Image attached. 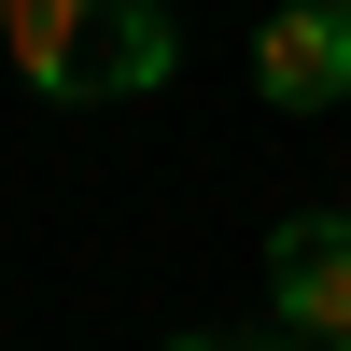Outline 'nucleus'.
<instances>
[{
	"label": "nucleus",
	"mask_w": 351,
	"mask_h": 351,
	"mask_svg": "<svg viewBox=\"0 0 351 351\" xmlns=\"http://www.w3.org/2000/svg\"><path fill=\"white\" fill-rule=\"evenodd\" d=\"M0 43L43 99H84V43H99V0H0Z\"/></svg>",
	"instance_id": "4"
},
{
	"label": "nucleus",
	"mask_w": 351,
	"mask_h": 351,
	"mask_svg": "<svg viewBox=\"0 0 351 351\" xmlns=\"http://www.w3.org/2000/svg\"><path fill=\"white\" fill-rule=\"evenodd\" d=\"M183 71V28L169 0H99V43H84V99H141V84Z\"/></svg>",
	"instance_id": "3"
},
{
	"label": "nucleus",
	"mask_w": 351,
	"mask_h": 351,
	"mask_svg": "<svg viewBox=\"0 0 351 351\" xmlns=\"http://www.w3.org/2000/svg\"><path fill=\"white\" fill-rule=\"evenodd\" d=\"M337 14H351V0H337Z\"/></svg>",
	"instance_id": "7"
},
{
	"label": "nucleus",
	"mask_w": 351,
	"mask_h": 351,
	"mask_svg": "<svg viewBox=\"0 0 351 351\" xmlns=\"http://www.w3.org/2000/svg\"><path fill=\"white\" fill-rule=\"evenodd\" d=\"M253 99L267 112H337L351 99V14L337 0H281L253 28Z\"/></svg>",
	"instance_id": "1"
},
{
	"label": "nucleus",
	"mask_w": 351,
	"mask_h": 351,
	"mask_svg": "<svg viewBox=\"0 0 351 351\" xmlns=\"http://www.w3.org/2000/svg\"><path fill=\"white\" fill-rule=\"evenodd\" d=\"M267 309L309 337H351V211H295L267 225Z\"/></svg>",
	"instance_id": "2"
},
{
	"label": "nucleus",
	"mask_w": 351,
	"mask_h": 351,
	"mask_svg": "<svg viewBox=\"0 0 351 351\" xmlns=\"http://www.w3.org/2000/svg\"><path fill=\"white\" fill-rule=\"evenodd\" d=\"M183 351H253V337H183Z\"/></svg>",
	"instance_id": "5"
},
{
	"label": "nucleus",
	"mask_w": 351,
	"mask_h": 351,
	"mask_svg": "<svg viewBox=\"0 0 351 351\" xmlns=\"http://www.w3.org/2000/svg\"><path fill=\"white\" fill-rule=\"evenodd\" d=\"M309 351H351V337H309Z\"/></svg>",
	"instance_id": "6"
}]
</instances>
